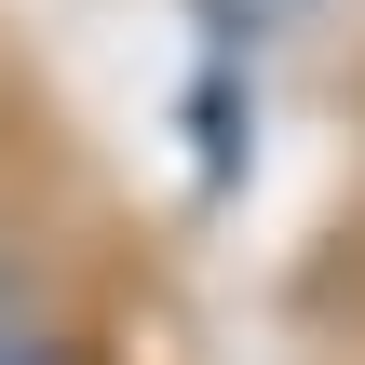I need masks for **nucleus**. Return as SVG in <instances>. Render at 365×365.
Returning a JSON list of instances; mask_svg holds the SVG:
<instances>
[{"mask_svg":"<svg viewBox=\"0 0 365 365\" xmlns=\"http://www.w3.org/2000/svg\"><path fill=\"white\" fill-rule=\"evenodd\" d=\"M0 365H68L54 339H27V325H0Z\"/></svg>","mask_w":365,"mask_h":365,"instance_id":"nucleus-1","label":"nucleus"}]
</instances>
